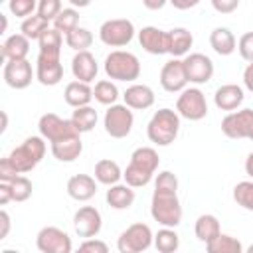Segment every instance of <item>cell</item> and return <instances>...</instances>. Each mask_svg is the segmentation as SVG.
<instances>
[{"label": "cell", "mask_w": 253, "mask_h": 253, "mask_svg": "<svg viewBox=\"0 0 253 253\" xmlns=\"http://www.w3.org/2000/svg\"><path fill=\"white\" fill-rule=\"evenodd\" d=\"M160 156L152 146H138L130 154V162L123 172L125 184L130 188H144L150 184L154 172L158 170Z\"/></svg>", "instance_id": "6da1fadb"}, {"label": "cell", "mask_w": 253, "mask_h": 253, "mask_svg": "<svg viewBox=\"0 0 253 253\" xmlns=\"http://www.w3.org/2000/svg\"><path fill=\"white\" fill-rule=\"evenodd\" d=\"M150 215L162 227H176L182 221V204L178 198V190H158L152 192Z\"/></svg>", "instance_id": "7a4b0ae2"}, {"label": "cell", "mask_w": 253, "mask_h": 253, "mask_svg": "<svg viewBox=\"0 0 253 253\" xmlns=\"http://www.w3.org/2000/svg\"><path fill=\"white\" fill-rule=\"evenodd\" d=\"M180 132V115L174 109H158L148 125H146V136L156 146H170Z\"/></svg>", "instance_id": "3957f363"}, {"label": "cell", "mask_w": 253, "mask_h": 253, "mask_svg": "<svg viewBox=\"0 0 253 253\" xmlns=\"http://www.w3.org/2000/svg\"><path fill=\"white\" fill-rule=\"evenodd\" d=\"M103 69L113 81H136L140 77V61L134 53L115 49L105 57Z\"/></svg>", "instance_id": "277c9868"}, {"label": "cell", "mask_w": 253, "mask_h": 253, "mask_svg": "<svg viewBox=\"0 0 253 253\" xmlns=\"http://www.w3.org/2000/svg\"><path fill=\"white\" fill-rule=\"evenodd\" d=\"M45 138L42 136H28L20 146H16L8 158L12 162V166L18 170V174H26V172H32L45 156Z\"/></svg>", "instance_id": "5b68a950"}, {"label": "cell", "mask_w": 253, "mask_h": 253, "mask_svg": "<svg viewBox=\"0 0 253 253\" xmlns=\"http://www.w3.org/2000/svg\"><path fill=\"white\" fill-rule=\"evenodd\" d=\"M150 245H154V233L142 221L130 223L117 239L119 253H144Z\"/></svg>", "instance_id": "8992f818"}, {"label": "cell", "mask_w": 253, "mask_h": 253, "mask_svg": "<svg viewBox=\"0 0 253 253\" xmlns=\"http://www.w3.org/2000/svg\"><path fill=\"white\" fill-rule=\"evenodd\" d=\"M38 128H40V136L49 140V144H55V142H61L65 138H73V136H81L77 132V128L73 126L71 119H61L59 115L55 113H45L40 117V123H38Z\"/></svg>", "instance_id": "52a82bcc"}, {"label": "cell", "mask_w": 253, "mask_h": 253, "mask_svg": "<svg viewBox=\"0 0 253 253\" xmlns=\"http://www.w3.org/2000/svg\"><path fill=\"white\" fill-rule=\"evenodd\" d=\"M132 125H134V115H132V109H128L126 105H111L107 111H105V117H103V126H105V132L111 136V138H125L130 134L132 130Z\"/></svg>", "instance_id": "ba28073f"}, {"label": "cell", "mask_w": 253, "mask_h": 253, "mask_svg": "<svg viewBox=\"0 0 253 253\" xmlns=\"http://www.w3.org/2000/svg\"><path fill=\"white\" fill-rule=\"evenodd\" d=\"M134 38V24L126 18L107 20L99 28V40L109 47H123L128 45Z\"/></svg>", "instance_id": "9c48e42d"}, {"label": "cell", "mask_w": 253, "mask_h": 253, "mask_svg": "<svg viewBox=\"0 0 253 253\" xmlns=\"http://www.w3.org/2000/svg\"><path fill=\"white\" fill-rule=\"evenodd\" d=\"M176 113L188 121H202L208 115L206 95L198 87H186L176 101Z\"/></svg>", "instance_id": "30bf717a"}, {"label": "cell", "mask_w": 253, "mask_h": 253, "mask_svg": "<svg viewBox=\"0 0 253 253\" xmlns=\"http://www.w3.org/2000/svg\"><path fill=\"white\" fill-rule=\"evenodd\" d=\"M221 132L233 140H253V109H239L225 115L221 121Z\"/></svg>", "instance_id": "8fae6325"}, {"label": "cell", "mask_w": 253, "mask_h": 253, "mask_svg": "<svg viewBox=\"0 0 253 253\" xmlns=\"http://www.w3.org/2000/svg\"><path fill=\"white\" fill-rule=\"evenodd\" d=\"M36 247L40 253H73L71 237L55 225H45L38 231Z\"/></svg>", "instance_id": "7c38bea8"}, {"label": "cell", "mask_w": 253, "mask_h": 253, "mask_svg": "<svg viewBox=\"0 0 253 253\" xmlns=\"http://www.w3.org/2000/svg\"><path fill=\"white\" fill-rule=\"evenodd\" d=\"M101 227H103V217L95 206H81L73 213V229L79 237L93 239L99 235Z\"/></svg>", "instance_id": "4fadbf2b"}, {"label": "cell", "mask_w": 253, "mask_h": 253, "mask_svg": "<svg viewBox=\"0 0 253 253\" xmlns=\"http://www.w3.org/2000/svg\"><path fill=\"white\" fill-rule=\"evenodd\" d=\"M36 79L45 85L53 87L63 79V63L61 57L55 53H38L36 59Z\"/></svg>", "instance_id": "5bb4252c"}, {"label": "cell", "mask_w": 253, "mask_h": 253, "mask_svg": "<svg viewBox=\"0 0 253 253\" xmlns=\"http://www.w3.org/2000/svg\"><path fill=\"white\" fill-rule=\"evenodd\" d=\"M184 69L188 75V83L204 85L213 77V61L206 53H190L184 57Z\"/></svg>", "instance_id": "9a60e30c"}, {"label": "cell", "mask_w": 253, "mask_h": 253, "mask_svg": "<svg viewBox=\"0 0 253 253\" xmlns=\"http://www.w3.org/2000/svg\"><path fill=\"white\" fill-rule=\"evenodd\" d=\"M2 77L8 87L12 89H26L30 87L32 79L36 77V69H32V63L28 59H18V61H6L2 69Z\"/></svg>", "instance_id": "2e32d148"}, {"label": "cell", "mask_w": 253, "mask_h": 253, "mask_svg": "<svg viewBox=\"0 0 253 253\" xmlns=\"http://www.w3.org/2000/svg\"><path fill=\"white\" fill-rule=\"evenodd\" d=\"M160 85L168 93H182L188 85V75L184 69V59H170L160 69Z\"/></svg>", "instance_id": "e0dca14e"}, {"label": "cell", "mask_w": 253, "mask_h": 253, "mask_svg": "<svg viewBox=\"0 0 253 253\" xmlns=\"http://www.w3.org/2000/svg\"><path fill=\"white\" fill-rule=\"evenodd\" d=\"M138 43L150 55H164V53H168V36L160 28L144 26L138 32Z\"/></svg>", "instance_id": "ac0fdd59"}, {"label": "cell", "mask_w": 253, "mask_h": 253, "mask_svg": "<svg viewBox=\"0 0 253 253\" xmlns=\"http://www.w3.org/2000/svg\"><path fill=\"white\" fill-rule=\"evenodd\" d=\"M71 73L75 77V81L81 83H93L97 79L99 73V63L95 59V55L91 51H79L73 55L71 59Z\"/></svg>", "instance_id": "d6986e66"}, {"label": "cell", "mask_w": 253, "mask_h": 253, "mask_svg": "<svg viewBox=\"0 0 253 253\" xmlns=\"http://www.w3.org/2000/svg\"><path fill=\"white\" fill-rule=\"evenodd\" d=\"M243 99H245L243 87H239L235 83H225V85L217 87L213 93V103L219 111H231L233 113L235 109L241 107Z\"/></svg>", "instance_id": "ffe728a7"}, {"label": "cell", "mask_w": 253, "mask_h": 253, "mask_svg": "<svg viewBox=\"0 0 253 253\" xmlns=\"http://www.w3.org/2000/svg\"><path fill=\"white\" fill-rule=\"evenodd\" d=\"M97 180L89 174H75L67 180V194L75 202H89L97 194Z\"/></svg>", "instance_id": "44dd1931"}, {"label": "cell", "mask_w": 253, "mask_h": 253, "mask_svg": "<svg viewBox=\"0 0 253 253\" xmlns=\"http://www.w3.org/2000/svg\"><path fill=\"white\" fill-rule=\"evenodd\" d=\"M123 99H125V105L128 109L144 111V109H150L154 105V91L144 83H132L123 93Z\"/></svg>", "instance_id": "7402d4cb"}, {"label": "cell", "mask_w": 253, "mask_h": 253, "mask_svg": "<svg viewBox=\"0 0 253 253\" xmlns=\"http://www.w3.org/2000/svg\"><path fill=\"white\" fill-rule=\"evenodd\" d=\"M166 36H168V53L174 59H180L182 55H190L194 36L188 28H172L166 32Z\"/></svg>", "instance_id": "603a6c76"}, {"label": "cell", "mask_w": 253, "mask_h": 253, "mask_svg": "<svg viewBox=\"0 0 253 253\" xmlns=\"http://www.w3.org/2000/svg\"><path fill=\"white\" fill-rule=\"evenodd\" d=\"M0 53H2V61H18V59H26L30 53V40L24 34H12L4 40V43L0 45Z\"/></svg>", "instance_id": "cb8c5ba5"}, {"label": "cell", "mask_w": 253, "mask_h": 253, "mask_svg": "<svg viewBox=\"0 0 253 253\" xmlns=\"http://www.w3.org/2000/svg\"><path fill=\"white\" fill-rule=\"evenodd\" d=\"M63 99H65V103H67L69 107H73V109H81V107L91 105L93 89H91V85H87V83L71 81V83L65 85Z\"/></svg>", "instance_id": "d4e9b609"}, {"label": "cell", "mask_w": 253, "mask_h": 253, "mask_svg": "<svg viewBox=\"0 0 253 253\" xmlns=\"http://www.w3.org/2000/svg\"><path fill=\"white\" fill-rule=\"evenodd\" d=\"M210 45L217 55H231L237 49V40L233 36V32L225 26L213 28L210 34Z\"/></svg>", "instance_id": "484cf974"}, {"label": "cell", "mask_w": 253, "mask_h": 253, "mask_svg": "<svg viewBox=\"0 0 253 253\" xmlns=\"http://www.w3.org/2000/svg\"><path fill=\"white\" fill-rule=\"evenodd\" d=\"M134 188L126 186V184H115V186H109L107 194H105V200L109 204V208L113 210H128L132 204H134Z\"/></svg>", "instance_id": "4316f807"}, {"label": "cell", "mask_w": 253, "mask_h": 253, "mask_svg": "<svg viewBox=\"0 0 253 253\" xmlns=\"http://www.w3.org/2000/svg\"><path fill=\"white\" fill-rule=\"evenodd\" d=\"M81 152H83V140H81V136L65 138L61 142L51 144V154L59 162H73V160H77L81 156Z\"/></svg>", "instance_id": "83f0119b"}, {"label": "cell", "mask_w": 253, "mask_h": 253, "mask_svg": "<svg viewBox=\"0 0 253 253\" xmlns=\"http://www.w3.org/2000/svg\"><path fill=\"white\" fill-rule=\"evenodd\" d=\"M95 180L99 184H105V186H115V184H121V178H123V170L121 166L111 160V158H101L97 164H95V172H93Z\"/></svg>", "instance_id": "f1b7e54d"}, {"label": "cell", "mask_w": 253, "mask_h": 253, "mask_svg": "<svg viewBox=\"0 0 253 253\" xmlns=\"http://www.w3.org/2000/svg\"><path fill=\"white\" fill-rule=\"evenodd\" d=\"M194 231H196V237L204 243H210L211 239H215L219 233H221V227H219V219L211 213H202L198 219H196V225H194Z\"/></svg>", "instance_id": "f546056e"}, {"label": "cell", "mask_w": 253, "mask_h": 253, "mask_svg": "<svg viewBox=\"0 0 253 253\" xmlns=\"http://www.w3.org/2000/svg\"><path fill=\"white\" fill-rule=\"evenodd\" d=\"M97 121H99V115H97V111H95L91 105L81 107V109H75L73 115H71V123H73V126L77 128L79 134L91 132V130L95 128Z\"/></svg>", "instance_id": "4dcf8cb0"}, {"label": "cell", "mask_w": 253, "mask_h": 253, "mask_svg": "<svg viewBox=\"0 0 253 253\" xmlns=\"http://www.w3.org/2000/svg\"><path fill=\"white\" fill-rule=\"evenodd\" d=\"M206 251L208 253H245L241 241L227 233H219L215 239L206 243Z\"/></svg>", "instance_id": "1f68e13d"}, {"label": "cell", "mask_w": 253, "mask_h": 253, "mask_svg": "<svg viewBox=\"0 0 253 253\" xmlns=\"http://www.w3.org/2000/svg\"><path fill=\"white\" fill-rule=\"evenodd\" d=\"M47 30H49V22L45 18H42L40 14H34L30 18L22 20V24H20V34H24L30 42L40 40Z\"/></svg>", "instance_id": "d6a6232c"}, {"label": "cell", "mask_w": 253, "mask_h": 253, "mask_svg": "<svg viewBox=\"0 0 253 253\" xmlns=\"http://www.w3.org/2000/svg\"><path fill=\"white\" fill-rule=\"evenodd\" d=\"M154 247L158 253H176L180 247V237L172 227H162L154 233Z\"/></svg>", "instance_id": "836d02e7"}, {"label": "cell", "mask_w": 253, "mask_h": 253, "mask_svg": "<svg viewBox=\"0 0 253 253\" xmlns=\"http://www.w3.org/2000/svg\"><path fill=\"white\" fill-rule=\"evenodd\" d=\"M93 99L101 105H117V99H119V87L109 81V79H101L95 83V89H93Z\"/></svg>", "instance_id": "e575fe53"}, {"label": "cell", "mask_w": 253, "mask_h": 253, "mask_svg": "<svg viewBox=\"0 0 253 253\" xmlns=\"http://www.w3.org/2000/svg\"><path fill=\"white\" fill-rule=\"evenodd\" d=\"M65 43H67V47L75 49V53H79V51H89V47H91V43H93V34H91V30L79 26V28H75L71 34L65 36Z\"/></svg>", "instance_id": "d590c367"}, {"label": "cell", "mask_w": 253, "mask_h": 253, "mask_svg": "<svg viewBox=\"0 0 253 253\" xmlns=\"http://www.w3.org/2000/svg\"><path fill=\"white\" fill-rule=\"evenodd\" d=\"M53 28L57 32H61L63 36L71 34L75 28H79V12L75 8H71V6L69 8H63L57 14V18L53 20Z\"/></svg>", "instance_id": "8d00e7d4"}, {"label": "cell", "mask_w": 253, "mask_h": 253, "mask_svg": "<svg viewBox=\"0 0 253 253\" xmlns=\"http://www.w3.org/2000/svg\"><path fill=\"white\" fill-rule=\"evenodd\" d=\"M40 53H55L61 55V45H63V34L57 32L55 28H49L40 40Z\"/></svg>", "instance_id": "74e56055"}, {"label": "cell", "mask_w": 253, "mask_h": 253, "mask_svg": "<svg viewBox=\"0 0 253 253\" xmlns=\"http://www.w3.org/2000/svg\"><path fill=\"white\" fill-rule=\"evenodd\" d=\"M233 200L247 211H253V180L237 182L233 188Z\"/></svg>", "instance_id": "f35d334b"}, {"label": "cell", "mask_w": 253, "mask_h": 253, "mask_svg": "<svg viewBox=\"0 0 253 253\" xmlns=\"http://www.w3.org/2000/svg\"><path fill=\"white\" fill-rule=\"evenodd\" d=\"M10 186H12L14 202H26V200H30V196H32V192H34V184H32V180L26 178V176H18Z\"/></svg>", "instance_id": "ab89813d"}, {"label": "cell", "mask_w": 253, "mask_h": 253, "mask_svg": "<svg viewBox=\"0 0 253 253\" xmlns=\"http://www.w3.org/2000/svg\"><path fill=\"white\" fill-rule=\"evenodd\" d=\"M8 10L16 16V18H30L34 16V10H38V2L36 0H10L8 2Z\"/></svg>", "instance_id": "60d3db41"}, {"label": "cell", "mask_w": 253, "mask_h": 253, "mask_svg": "<svg viewBox=\"0 0 253 253\" xmlns=\"http://www.w3.org/2000/svg\"><path fill=\"white\" fill-rule=\"evenodd\" d=\"M61 10H63V6L59 0H40L38 2V14L42 18H45L47 22H53Z\"/></svg>", "instance_id": "b9f144b4"}, {"label": "cell", "mask_w": 253, "mask_h": 253, "mask_svg": "<svg viewBox=\"0 0 253 253\" xmlns=\"http://www.w3.org/2000/svg\"><path fill=\"white\" fill-rule=\"evenodd\" d=\"M237 49H239V55L247 63H253V32H245L237 40Z\"/></svg>", "instance_id": "7bdbcfd3"}, {"label": "cell", "mask_w": 253, "mask_h": 253, "mask_svg": "<svg viewBox=\"0 0 253 253\" xmlns=\"http://www.w3.org/2000/svg\"><path fill=\"white\" fill-rule=\"evenodd\" d=\"M154 188H158V190H178V178H176V174L170 172V170L158 172V176L154 180Z\"/></svg>", "instance_id": "ee69618b"}, {"label": "cell", "mask_w": 253, "mask_h": 253, "mask_svg": "<svg viewBox=\"0 0 253 253\" xmlns=\"http://www.w3.org/2000/svg\"><path fill=\"white\" fill-rule=\"evenodd\" d=\"M73 253H109V245L101 239H85Z\"/></svg>", "instance_id": "f6af8a7d"}, {"label": "cell", "mask_w": 253, "mask_h": 253, "mask_svg": "<svg viewBox=\"0 0 253 253\" xmlns=\"http://www.w3.org/2000/svg\"><path fill=\"white\" fill-rule=\"evenodd\" d=\"M18 176H22V174H18V170L12 166L10 158H8V156L2 158V160H0V182H4V184H12Z\"/></svg>", "instance_id": "bcb514c9"}, {"label": "cell", "mask_w": 253, "mask_h": 253, "mask_svg": "<svg viewBox=\"0 0 253 253\" xmlns=\"http://www.w3.org/2000/svg\"><path fill=\"white\" fill-rule=\"evenodd\" d=\"M211 6L219 14H231L239 8V0H211Z\"/></svg>", "instance_id": "7dc6e473"}, {"label": "cell", "mask_w": 253, "mask_h": 253, "mask_svg": "<svg viewBox=\"0 0 253 253\" xmlns=\"http://www.w3.org/2000/svg\"><path fill=\"white\" fill-rule=\"evenodd\" d=\"M8 202H14V196H12V186H10V184L0 182V206H6Z\"/></svg>", "instance_id": "c3c4849f"}, {"label": "cell", "mask_w": 253, "mask_h": 253, "mask_svg": "<svg viewBox=\"0 0 253 253\" xmlns=\"http://www.w3.org/2000/svg\"><path fill=\"white\" fill-rule=\"evenodd\" d=\"M243 85L247 91L253 93V63H247V67L243 69Z\"/></svg>", "instance_id": "681fc988"}, {"label": "cell", "mask_w": 253, "mask_h": 253, "mask_svg": "<svg viewBox=\"0 0 253 253\" xmlns=\"http://www.w3.org/2000/svg\"><path fill=\"white\" fill-rule=\"evenodd\" d=\"M0 223H2L0 239H4V237L8 235V231H10V215H8V211H6V210H2V211H0Z\"/></svg>", "instance_id": "f907efd6"}, {"label": "cell", "mask_w": 253, "mask_h": 253, "mask_svg": "<svg viewBox=\"0 0 253 253\" xmlns=\"http://www.w3.org/2000/svg\"><path fill=\"white\" fill-rule=\"evenodd\" d=\"M245 174L249 178H253V152H249L247 158H245Z\"/></svg>", "instance_id": "816d5d0a"}, {"label": "cell", "mask_w": 253, "mask_h": 253, "mask_svg": "<svg viewBox=\"0 0 253 253\" xmlns=\"http://www.w3.org/2000/svg\"><path fill=\"white\" fill-rule=\"evenodd\" d=\"M172 6H174V8H180V10H186V8L198 6V0H190V2H178V0H174V2H172Z\"/></svg>", "instance_id": "f5cc1de1"}, {"label": "cell", "mask_w": 253, "mask_h": 253, "mask_svg": "<svg viewBox=\"0 0 253 253\" xmlns=\"http://www.w3.org/2000/svg\"><path fill=\"white\" fill-rule=\"evenodd\" d=\"M144 6H146V8H150V10H158V8H164V6H166V2H164V0H160V2L144 0Z\"/></svg>", "instance_id": "db71d44e"}, {"label": "cell", "mask_w": 253, "mask_h": 253, "mask_svg": "<svg viewBox=\"0 0 253 253\" xmlns=\"http://www.w3.org/2000/svg\"><path fill=\"white\" fill-rule=\"evenodd\" d=\"M6 128H8V115H6V113H4V111H2V126H0V130H2V132H4V130H6Z\"/></svg>", "instance_id": "11a10c76"}, {"label": "cell", "mask_w": 253, "mask_h": 253, "mask_svg": "<svg viewBox=\"0 0 253 253\" xmlns=\"http://www.w3.org/2000/svg\"><path fill=\"white\" fill-rule=\"evenodd\" d=\"M0 20H2V32H0V34H6V28H8V20H6V16H4V14H0Z\"/></svg>", "instance_id": "9f6ffc18"}, {"label": "cell", "mask_w": 253, "mask_h": 253, "mask_svg": "<svg viewBox=\"0 0 253 253\" xmlns=\"http://www.w3.org/2000/svg\"><path fill=\"white\" fill-rule=\"evenodd\" d=\"M2 253H20L18 249H2Z\"/></svg>", "instance_id": "6f0895ef"}, {"label": "cell", "mask_w": 253, "mask_h": 253, "mask_svg": "<svg viewBox=\"0 0 253 253\" xmlns=\"http://www.w3.org/2000/svg\"><path fill=\"white\" fill-rule=\"evenodd\" d=\"M245 253H253V243H251V245L247 247V251H245Z\"/></svg>", "instance_id": "680465c9"}]
</instances>
